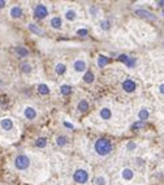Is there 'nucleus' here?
I'll return each mask as SVG.
<instances>
[{
	"instance_id": "1",
	"label": "nucleus",
	"mask_w": 164,
	"mask_h": 185,
	"mask_svg": "<svg viewBox=\"0 0 164 185\" xmlns=\"http://www.w3.org/2000/svg\"><path fill=\"white\" fill-rule=\"evenodd\" d=\"M94 149H95V151H96L98 155L106 156L112 151V143H111V141L107 140V138H99V140L95 142Z\"/></svg>"
},
{
	"instance_id": "2",
	"label": "nucleus",
	"mask_w": 164,
	"mask_h": 185,
	"mask_svg": "<svg viewBox=\"0 0 164 185\" xmlns=\"http://www.w3.org/2000/svg\"><path fill=\"white\" fill-rule=\"evenodd\" d=\"M29 166H30V159H29L27 155L25 154H21V155H17L14 159V167L20 171H23V169H27Z\"/></svg>"
},
{
	"instance_id": "3",
	"label": "nucleus",
	"mask_w": 164,
	"mask_h": 185,
	"mask_svg": "<svg viewBox=\"0 0 164 185\" xmlns=\"http://www.w3.org/2000/svg\"><path fill=\"white\" fill-rule=\"evenodd\" d=\"M73 180H74L77 184H86L89 180V173L86 169H77V171L73 173Z\"/></svg>"
},
{
	"instance_id": "4",
	"label": "nucleus",
	"mask_w": 164,
	"mask_h": 185,
	"mask_svg": "<svg viewBox=\"0 0 164 185\" xmlns=\"http://www.w3.org/2000/svg\"><path fill=\"white\" fill-rule=\"evenodd\" d=\"M34 16H35L38 20H43L48 16V9L44 4H36L34 8Z\"/></svg>"
},
{
	"instance_id": "5",
	"label": "nucleus",
	"mask_w": 164,
	"mask_h": 185,
	"mask_svg": "<svg viewBox=\"0 0 164 185\" xmlns=\"http://www.w3.org/2000/svg\"><path fill=\"white\" fill-rule=\"evenodd\" d=\"M117 59H119L121 63H124L128 68H133L135 65V59H134V57L128 56V55H120Z\"/></svg>"
},
{
	"instance_id": "6",
	"label": "nucleus",
	"mask_w": 164,
	"mask_h": 185,
	"mask_svg": "<svg viewBox=\"0 0 164 185\" xmlns=\"http://www.w3.org/2000/svg\"><path fill=\"white\" fill-rule=\"evenodd\" d=\"M73 68H74L75 72L82 73V72H85V70H86V68H87V64H86L85 60L78 59V60H75V61L73 63Z\"/></svg>"
},
{
	"instance_id": "7",
	"label": "nucleus",
	"mask_w": 164,
	"mask_h": 185,
	"mask_svg": "<svg viewBox=\"0 0 164 185\" xmlns=\"http://www.w3.org/2000/svg\"><path fill=\"white\" fill-rule=\"evenodd\" d=\"M121 86L124 89V91H126V93H133L135 90V82L133 80H125Z\"/></svg>"
},
{
	"instance_id": "8",
	"label": "nucleus",
	"mask_w": 164,
	"mask_h": 185,
	"mask_svg": "<svg viewBox=\"0 0 164 185\" xmlns=\"http://www.w3.org/2000/svg\"><path fill=\"white\" fill-rule=\"evenodd\" d=\"M135 14L142 17V18H148V20H155L156 18L152 13H150L148 10H145V9H137L135 10Z\"/></svg>"
},
{
	"instance_id": "9",
	"label": "nucleus",
	"mask_w": 164,
	"mask_h": 185,
	"mask_svg": "<svg viewBox=\"0 0 164 185\" xmlns=\"http://www.w3.org/2000/svg\"><path fill=\"white\" fill-rule=\"evenodd\" d=\"M23 115H25V117L27 120H34L36 117V111L33 107H26V108L23 109Z\"/></svg>"
},
{
	"instance_id": "10",
	"label": "nucleus",
	"mask_w": 164,
	"mask_h": 185,
	"mask_svg": "<svg viewBox=\"0 0 164 185\" xmlns=\"http://www.w3.org/2000/svg\"><path fill=\"white\" fill-rule=\"evenodd\" d=\"M121 177L124 180H126V181H130V180L134 177V172H133V169H130V168H124L121 171Z\"/></svg>"
},
{
	"instance_id": "11",
	"label": "nucleus",
	"mask_w": 164,
	"mask_h": 185,
	"mask_svg": "<svg viewBox=\"0 0 164 185\" xmlns=\"http://www.w3.org/2000/svg\"><path fill=\"white\" fill-rule=\"evenodd\" d=\"M10 16H12L13 18H20L21 16H22V9H21V7L14 5V7L10 8Z\"/></svg>"
},
{
	"instance_id": "12",
	"label": "nucleus",
	"mask_w": 164,
	"mask_h": 185,
	"mask_svg": "<svg viewBox=\"0 0 164 185\" xmlns=\"http://www.w3.org/2000/svg\"><path fill=\"white\" fill-rule=\"evenodd\" d=\"M0 127L4 130H10L13 128V121L10 119H3L1 121H0Z\"/></svg>"
},
{
	"instance_id": "13",
	"label": "nucleus",
	"mask_w": 164,
	"mask_h": 185,
	"mask_svg": "<svg viewBox=\"0 0 164 185\" xmlns=\"http://www.w3.org/2000/svg\"><path fill=\"white\" fill-rule=\"evenodd\" d=\"M99 115H100V117L103 120H109L112 116V112L109 108H107V107H104V108L100 109V112H99Z\"/></svg>"
},
{
	"instance_id": "14",
	"label": "nucleus",
	"mask_w": 164,
	"mask_h": 185,
	"mask_svg": "<svg viewBox=\"0 0 164 185\" xmlns=\"http://www.w3.org/2000/svg\"><path fill=\"white\" fill-rule=\"evenodd\" d=\"M77 109L80 112H87V109H89V103H87V100H85V99H82V100H80L78 102V104H77Z\"/></svg>"
},
{
	"instance_id": "15",
	"label": "nucleus",
	"mask_w": 164,
	"mask_h": 185,
	"mask_svg": "<svg viewBox=\"0 0 164 185\" xmlns=\"http://www.w3.org/2000/svg\"><path fill=\"white\" fill-rule=\"evenodd\" d=\"M148 116H150V112L146 108L139 109V112H138V119H139V121H146V120L148 119Z\"/></svg>"
},
{
	"instance_id": "16",
	"label": "nucleus",
	"mask_w": 164,
	"mask_h": 185,
	"mask_svg": "<svg viewBox=\"0 0 164 185\" xmlns=\"http://www.w3.org/2000/svg\"><path fill=\"white\" fill-rule=\"evenodd\" d=\"M27 28L31 33L36 34V35H42V34H43V30H42L40 28H38V25H35V23H29Z\"/></svg>"
},
{
	"instance_id": "17",
	"label": "nucleus",
	"mask_w": 164,
	"mask_h": 185,
	"mask_svg": "<svg viewBox=\"0 0 164 185\" xmlns=\"http://www.w3.org/2000/svg\"><path fill=\"white\" fill-rule=\"evenodd\" d=\"M14 51H16V54H17L20 57H26L29 55V51L25 48V47H22V46H17L14 48Z\"/></svg>"
},
{
	"instance_id": "18",
	"label": "nucleus",
	"mask_w": 164,
	"mask_h": 185,
	"mask_svg": "<svg viewBox=\"0 0 164 185\" xmlns=\"http://www.w3.org/2000/svg\"><path fill=\"white\" fill-rule=\"evenodd\" d=\"M51 26L54 29H61V26H62V20L60 17H54L51 20Z\"/></svg>"
},
{
	"instance_id": "19",
	"label": "nucleus",
	"mask_w": 164,
	"mask_h": 185,
	"mask_svg": "<svg viewBox=\"0 0 164 185\" xmlns=\"http://www.w3.org/2000/svg\"><path fill=\"white\" fill-rule=\"evenodd\" d=\"M65 70H67V67H65V64H62V63H57V64L55 65V72H56V74H59V76L64 74Z\"/></svg>"
},
{
	"instance_id": "20",
	"label": "nucleus",
	"mask_w": 164,
	"mask_h": 185,
	"mask_svg": "<svg viewBox=\"0 0 164 185\" xmlns=\"http://www.w3.org/2000/svg\"><path fill=\"white\" fill-rule=\"evenodd\" d=\"M108 63H109V59L106 56V55H100V56L98 57V67L103 68V67H106Z\"/></svg>"
},
{
	"instance_id": "21",
	"label": "nucleus",
	"mask_w": 164,
	"mask_h": 185,
	"mask_svg": "<svg viewBox=\"0 0 164 185\" xmlns=\"http://www.w3.org/2000/svg\"><path fill=\"white\" fill-rule=\"evenodd\" d=\"M64 16L68 21H74L75 18H77V13H75V10H73V9H68Z\"/></svg>"
},
{
	"instance_id": "22",
	"label": "nucleus",
	"mask_w": 164,
	"mask_h": 185,
	"mask_svg": "<svg viewBox=\"0 0 164 185\" xmlns=\"http://www.w3.org/2000/svg\"><path fill=\"white\" fill-rule=\"evenodd\" d=\"M94 80H95V76H94L93 72H86L85 74H83V81H85L86 83H93Z\"/></svg>"
},
{
	"instance_id": "23",
	"label": "nucleus",
	"mask_w": 164,
	"mask_h": 185,
	"mask_svg": "<svg viewBox=\"0 0 164 185\" xmlns=\"http://www.w3.org/2000/svg\"><path fill=\"white\" fill-rule=\"evenodd\" d=\"M67 142H68V138L65 137V135H57V138H56V145L57 146L64 147V146L67 145Z\"/></svg>"
},
{
	"instance_id": "24",
	"label": "nucleus",
	"mask_w": 164,
	"mask_h": 185,
	"mask_svg": "<svg viewBox=\"0 0 164 185\" xmlns=\"http://www.w3.org/2000/svg\"><path fill=\"white\" fill-rule=\"evenodd\" d=\"M60 93H61L62 95H69V94H72V86L61 85L60 86Z\"/></svg>"
},
{
	"instance_id": "25",
	"label": "nucleus",
	"mask_w": 164,
	"mask_h": 185,
	"mask_svg": "<svg viewBox=\"0 0 164 185\" xmlns=\"http://www.w3.org/2000/svg\"><path fill=\"white\" fill-rule=\"evenodd\" d=\"M38 91L42 95H47V94H49V87L46 83H40V85H38Z\"/></svg>"
},
{
	"instance_id": "26",
	"label": "nucleus",
	"mask_w": 164,
	"mask_h": 185,
	"mask_svg": "<svg viewBox=\"0 0 164 185\" xmlns=\"http://www.w3.org/2000/svg\"><path fill=\"white\" fill-rule=\"evenodd\" d=\"M146 127V122L145 121H135V122H133V125H132V129H134V130H139V129H143V128Z\"/></svg>"
},
{
	"instance_id": "27",
	"label": "nucleus",
	"mask_w": 164,
	"mask_h": 185,
	"mask_svg": "<svg viewBox=\"0 0 164 185\" xmlns=\"http://www.w3.org/2000/svg\"><path fill=\"white\" fill-rule=\"evenodd\" d=\"M46 145H47V140L44 137L36 138V141H35V146H36V147H46Z\"/></svg>"
},
{
	"instance_id": "28",
	"label": "nucleus",
	"mask_w": 164,
	"mask_h": 185,
	"mask_svg": "<svg viewBox=\"0 0 164 185\" xmlns=\"http://www.w3.org/2000/svg\"><path fill=\"white\" fill-rule=\"evenodd\" d=\"M21 70H22L23 73H30L31 72V65L29 64V63H22V64H21Z\"/></svg>"
},
{
	"instance_id": "29",
	"label": "nucleus",
	"mask_w": 164,
	"mask_h": 185,
	"mask_svg": "<svg viewBox=\"0 0 164 185\" xmlns=\"http://www.w3.org/2000/svg\"><path fill=\"white\" fill-rule=\"evenodd\" d=\"M95 184L96 185H107V179L104 176H98L95 177Z\"/></svg>"
},
{
	"instance_id": "30",
	"label": "nucleus",
	"mask_w": 164,
	"mask_h": 185,
	"mask_svg": "<svg viewBox=\"0 0 164 185\" xmlns=\"http://www.w3.org/2000/svg\"><path fill=\"white\" fill-rule=\"evenodd\" d=\"M109 26H111V22H109V21H102L100 22V28L103 29V30H108Z\"/></svg>"
},
{
	"instance_id": "31",
	"label": "nucleus",
	"mask_w": 164,
	"mask_h": 185,
	"mask_svg": "<svg viewBox=\"0 0 164 185\" xmlns=\"http://www.w3.org/2000/svg\"><path fill=\"white\" fill-rule=\"evenodd\" d=\"M77 34H78L80 36H87L89 31H87V29H78V30H77Z\"/></svg>"
},
{
	"instance_id": "32",
	"label": "nucleus",
	"mask_w": 164,
	"mask_h": 185,
	"mask_svg": "<svg viewBox=\"0 0 164 185\" xmlns=\"http://www.w3.org/2000/svg\"><path fill=\"white\" fill-rule=\"evenodd\" d=\"M126 147H128V150H129V151H132V150H134V149L137 147V145H135L134 142H128Z\"/></svg>"
},
{
	"instance_id": "33",
	"label": "nucleus",
	"mask_w": 164,
	"mask_h": 185,
	"mask_svg": "<svg viewBox=\"0 0 164 185\" xmlns=\"http://www.w3.org/2000/svg\"><path fill=\"white\" fill-rule=\"evenodd\" d=\"M64 125L67 128H69V129H73V124H70V122H68V121H64Z\"/></svg>"
},
{
	"instance_id": "34",
	"label": "nucleus",
	"mask_w": 164,
	"mask_h": 185,
	"mask_svg": "<svg viewBox=\"0 0 164 185\" xmlns=\"http://www.w3.org/2000/svg\"><path fill=\"white\" fill-rule=\"evenodd\" d=\"M159 91H160L161 94H164V83H161V85L159 86Z\"/></svg>"
},
{
	"instance_id": "35",
	"label": "nucleus",
	"mask_w": 164,
	"mask_h": 185,
	"mask_svg": "<svg viewBox=\"0 0 164 185\" xmlns=\"http://www.w3.org/2000/svg\"><path fill=\"white\" fill-rule=\"evenodd\" d=\"M5 4H7V3H5L4 0H0V8H4Z\"/></svg>"
},
{
	"instance_id": "36",
	"label": "nucleus",
	"mask_w": 164,
	"mask_h": 185,
	"mask_svg": "<svg viewBox=\"0 0 164 185\" xmlns=\"http://www.w3.org/2000/svg\"><path fill=\"white\" fill-rule=\"evenodd\" d=\"M158 4L160 5V7H164V0H160V1H158Z\"/></svg>"
},
{
	"instance_id": "37",
	"label": "nucleus",
	"mask_w": 164,
	"mask_h": 185,
	"mask_svg": "<svg viewBox=\"0 0 164 185\" xmlns=\"http://www.w3.org/2000/svg\"><path fill=\"white\" fill-rule=\"evenodd\" d=\"M163 16H164V10H163Z\"/></svg>"
}]
</instances>
